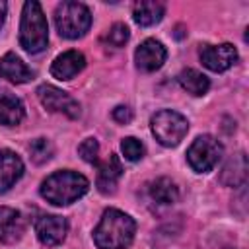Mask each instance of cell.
I'll return each mask as SVG.
<instances>
[{"instance_id":"cell-23","label":"cell","mask_w":249,"mask_h":249,"mask_svg":"<svg viewBox=\"0 0 249 249\" xmlns=\"http://www.w3.org/2000/svg\"><path fill=\"white\" fill-rule=\"evenodd\" d=\"M128 27L124 25V23H115L109 31H107V35H105V41L111 45V47H123L126 41H128Z\"/></svg>"},{"instance_id":"cell-15","label":"cell","mask_w":249,"mask_h":249,"mask_svg":"<svg viewBox=\"0 0 249 249\" xmlns=\"http://www.w3.org/2000/svg\"><path fill=\"white\" fill-rule=\"evenodd\" d=\"M247 169H249L247 156L243 152H237L224 163V167L220 171V181L228 187H239L247 179Z\"/></svg>"},{"instance_id":"cell-21","label":"cell","mask_w":249,"mask_h":249,"mask_svg":"<svg viewBox=\"0 0 249 249\" xmlns=\"http://www.w3.org/2000/svg\"><path fill=\"white\" fill-rule=\"evenodd\" d=\"M29 154L35 163H45L53 156V144L47 138H35L29 144Z\"/></svg>"},{"instance_id":"cell-17","label":"cell","mask_w":249,"mask_h":249,"mask_svg":"<svg viewBox=\"0 0 249 249\" xmlns=\"http://www.w3.org/2000/svg\"><path fill=\"white\" fill-rule=\"evenodd\" d=\"M25 117V107L19 97H16L10 91L0 93V123L6 126L19 124Z\"/></svg>"},{"instance_id":"cell-16","label":"cell","mask_w":249,"mask_h":249,"mask_svg":"<svg viewBox=\"0 0 249 249\" xmlns=\"http://www.w3.org/2000/svg\"><path fill=\"white\" fill-rule=\"evenodd\" d=\"M121 175H123L121 160H119V156L111 154V156H109V158L99 165L97 179H95L97 189H99L103 195L113 193V191H115V187H117V183H119V179H121Z\"/></svg>"},{"instance_id":"cell-14","label":"cell","mask_w":249,"mask_h":249,"mask_svg":"<svg viewBox=\"0 0 249 249\" xmlns=\"http://www.w3.org/2000/svg\"><path fill=\"white\" fill-rule=\"evenodd\" d=\"M23 175V161L10 150H0V193L8 191Z\"/></svg>"},{"instance_id":"cell-22","label":"cell","mask_w":249,"mask_h":249,"mask_svg":"<svg viewBox=\"0 0 249 249\" xmlns=\"http://www.w3.org/2000/svg\"><path fill=\"white\" fill-rule=\"evenodd\" d=\"M121 150H123V156H124L128 161H138V160H142V156H144V146H142V142L136 140V138H132V136H128V138H124V140L121 142Z\"/></svg>"},{"instance_id":"cell-2","label":"cell","mask_w":249,"mask_h":249,"mask_svg":"<svg viewBox=\"0 0 249 249\" xmlns=\"http://www.w3.org/2000/svg\"><path fill=\"white\" fill-rule=\"evenodd\" d=\"M88 189H89V183L82 173L62 169V171H54L43 181L41 196L54 206H66L78 200L80 196H84Z\"/></svg>"},{"instance_id":"cell-12","label":"cell","mask_w":249,"mask_h":249,"mask_svg":"<svg viewBox=\"0 0 249 249\" xmlns=\"http://www.w3.org/2000/svg\"><path fill=\"white\" fill-rule=\"evenodd\" d=\"M25 222L21 214L10 206H0V241L14 243L23 235Z\"/></svg>"},{"instance_id":"cell-19","label":"cell","mask_w":249,"mask_h":249,"mask_svg":"<svg viewBox=\"0 0 249 249\" xmlns=\"http://www.w3.org/2000/svg\"><path fill=\"white\" fill-rule=\"evenodd\" d=\"M148 195L158 204H173L179 198L177 185L171 179H167V177H160V179L152 181L148 185Z\"/></svg>"},{"instance_id":"cell-20","label":"cell","mask_w":249,"mask_h":249,"mask_svg":"<svg viewBox=\"0 0 249 249\" xmlns=\"http://www.w3.org/2000/svg\"><path fill=\"white\" fill-rule=\"evenodd\" d=\"M177 80H179L181 88H183L185 91H189L191 95H204V93L208 91V88H210L208 78H206L202 72L193 70V68L183 70Z\"/></svg>"},{"instance_id":"cell-13","label":"cell","mask_w":249,"mask_h":249,"mask_svg":"<svg viewBox=\"0 0 249 249\" xmlns=\"http://www.w3.org/2000/svg\"><path fill=\"white\" fill-rule=\"evenodd\" d=\"M0 76L14 82V84H25L33 80V70L14 53H6L0 58Z\"/></svg>"},{"instance_id":"cell-18","label":"cell","mask_w":249,"mask_h":249,"mask_svg":"<svg viewBox=\"0 0 249 249\" xmlns=\"http://www.w3.org/2000/svg\"><path fill=\"white\" fill-rule=\"evenodd\" d=\"M165 6L161 2H154V0H146V2H136L134 10H132V18L138 25H154L163 18Z\"/></svg>"},{"instance_id":"cell-3","label":"cell","mask_w":249,"mask_h":249,"mask_svg":"<svg viewBox=\"0 0 249 249\" xmlns=\"http://www.w3.org/2000/svg\"><path fill=\"white\" fill-rule=\"evenodd\" d=\"M49 43V27L39 2L29 0L23 4L21 25H19V45L23 51L35 54L47 49Z\"/></svg>"},{"instance_id":"cell-4","label":"cell","mask_w":249,"mask_h":249,"mask_svg":"<svg viewBox=\"0 0 249 249\" xmlns=\"http://www.w3.org/2000/svg\"><path fill=\"white\" fill-rule=\"evenodd\" d=\"M54 23L60 33V37L66 39H78L86 35V31L91 25V14L88 6L80 2H62L54 10Z\"/></svg>"},{"instance_id":"cell-11","label":"cell","mask_w":249,"mask_h":249,"mask_svg":"<svg viewBox=\"0 0 249 249\" xmlns=\"http://www.w3.org/2000/svg\"><path fill=\"white\" fill-rule=\"evenodd\" d=\"M86 66V58L78 51H66L54 58L51 64V74L56 80H72L78 72H82Z\"/></svg>"},{"instance_id":"cell-9","label":"cell","mask_w":249,"mask_h":249,"mask_svg":"<svg viewBox=\"0 0 249 249\" xmlns=\"http://www.w3.org/2000/svg\"><path fill=\"white\" fill-rule=\"evenodd\" d=\"M35 231H37V237L43 245H49V247H54L58 243H62V239L66 237V231H68V224L62 216H54V214H45V216H39L37 222H35Z\"/></svg>"},{"instance_id":"cell-6","label":"cell","mask_w":249,"mask_h":249,"mask_svg":"<svg viewBox=\"0 0 249 249\" xmlns=\"http://www.w3.org/2000/svg\"><path fill=\"white\" fill-rule=\"evenodd\" d=\"M222 144L210 136V134H202L198 136L187 150V161L189 165L196 171V173H206L210 171L222 158Z\"/></svg>"},{"instance_id":"cell-10","label":"cell","mask_w":249,"mask_h":249,"mask_svg":"<svg viewBox=\"0 0 249 249\" xmlns=\"http://www.w3.org/2000/svg\"><path fill=\"white\" fill-rule=\"evenodd\" d=\"M165 58H167V51L156 39H146L144 43L138 45V49L134 53L136 66L140 70H146V72H154V70L161 68V64L165 62Z\"/></svg>"},{"instance_id":"cell-7","label":"cell","mask_w":249,"mask_h":249,"mask_svg":"<svg viewBox=\"0 0 249 249\" xmlns=\"http://www.w3.org/2000/svg\"><path fill=\"white\" fill-rule=\"evenodd\" d=\"M37 95H39L41 103L49 111H53V113H64L70 119H78L80 117V103L74 97H70L66 91H62V89H58L54 86L43 84L37 89Z\"/></svg>"},{"instance_id":"cell-26","label":"cell","mask_w":249,"mask_h":249,"mask_svg":"<svg viewBox=\"0 0 249 249\" xmlns=\"http://www.w3.org/2000/svg\"><path fill=\"white\" fill-rule=\"evenodd\" d=\"M6 2H2L0 0V27H2V23H4V18H6Z\"/></svg>"},{"instance_id":"cell-25","label":"cell","mask_w":249,"mask_h":249,"mask_svg":"<svg viewBox=\"0 0 249 249\" xmlns=\"http://www.w3.org/2000/svg\"><path fill=\"white\" fill-rule=\"evenodd\" d=\"M113 119L119 121V123H123V124H126V123L132 121V111L128 107H124V105H119V107L113 109Z\"/></svg>"},{"instance_id":"cell-8","label":"cell","mask_w":249,"mask_h":249,"mask_svg":"<svg viewBox=\"0 0 249 249\" xmlns=\"http://www.w3.org/2000/svg\"><path fill=\"white\" fill-rule=\"evenodd\" d=\"M202 64L212 72H224L237 62V51L230 43L222 45H204L200 49Z\"/></svg>"},{"instance_id":"cell-1","label":"cell","mask_w":249,"mask_h":249,"mask_svg":"<svg viewBox=\"0 0 249 249\" xmlns=\"http://www.w3.org/2000/svg\"><path fill=\"white\" fill-rule=\"evenodd\" d=\"M134 230L136 224L128 214L109 208L103 212L97 228L93 230V241L99 249H128Z\"/></svg>"},{"instance_id":"cell-24","label":"cell","mask_w":249,"mask_h":249,"mask_svg":"<svg viewBox=\"0 0 249 249\" xmlns=\"http://www.w3.org/2000/svg\"><path fill=\"white\" fill-rule=\"evenodd\" d=\"M97 152H99V144L95 138H86L80 146H78V154L82 156L84 161L88 163H95L97 161Z\"/></svg>"},{"instance_id":"cell-5","label":"cell","mask_w":249,"mask_h":249,"mask_svg":"<svg viewBox=\"0 0 249 249\" xmlns=\"http://www.w3.org/2000/svg\"><path fill=\"white\" fill-rule=\"evenodd\" d=\"M150 124H152V134L156 136V140L161 146H169V148L171 146H177L185 138V134L189 130L187 119L181 113L171 111V109L158 111L152 117Z\"/></svg>"}]
</instances>
